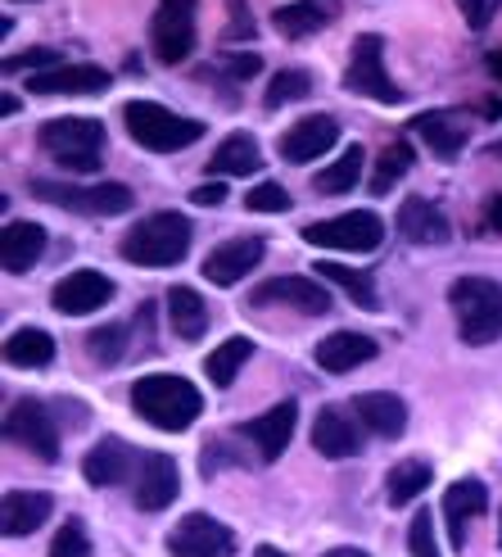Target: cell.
<instances>
[{"label": "cell", "mask_w": 502, "mask_h": 557, "mask_svg": "<svg viewBox=\"0 0 502 557\" xmlns=\"http://www.w3.org/2000/svg\"><path fill=\"white\" fill-rule=\"evenodd\" d=\"M294 426H299V404H294V399H286V404H276V408L259 412L254 422H244V426H240V435H244L249 444H254L263 462H272V458H281V454H286V444H290Z\"/></svg>", "instance_id": "2e32d148"}, {"label": "cell", "mask_w": 502, "mask_h": 557, "mask_svg": "<svg viewBox=\"0 0 502 557\" xmlns=\"http://www.w3.org/2000/svg\"><path fill=\"white\" fill-rule=\"evenodd\" d=\"M109 299H114V282H109L104 272H91V268L68 272L64 282H54V290H50V304H54L60 313H68V318L100 313Z\"/></svg>", "instance_id": "7c38bea8"}, {"label": "cell", "mask_w": 502, "mask_h": 557, "mask_svg": "<svg viewBox=\"0 0 502 557\" xmlns=\"http://www.w3.org/2000/svg\"><path fill=\"white\" fill-rule=\"evenodd\" d=\"M412 136H422L426 150L435 159H443V163L466 150V127L453 114H443V109H435V114H416L412 119Z\"/></svg>", "instance_id": "83f0119b"}, {"label": "cell", "mask_w": 502, "mask_h": 557, "mask_svg": "<svg viewBox=\"0 0 502 557\" xmlns=\"http://www.w3.org/2000/svg\"><path fill=\"white\" fill-rule=\"evenodd\" d=\"M407 553L412 557H443L439 544H435V521H430L426 508H416V517L407 525Z\"/></svg>", "instance_id": "60d3db41"}, {"label": "cell", "mask_w": 502, "mask_h": 557, "mask_svg": "<svg viewBox=\"0 0 502 557\" xmlns=\"http://www.w3.org/2000/svg\"><path fill=\"white\" fill-rule=\"evenodd\" d=\"M303 240L326 245V249H349V255H372V249H380V240H385V222L372 209H353V213L303 227Z\"/></svg>", "instance_id": "ba28073f"}, {"label": "cell", "mask_w": 502, "mask_h": 557, "mask_svg": "<svg viewBox=\"0 0 502 557\" xmlns=\"http://www.w3.org/2000/svg\"><path fill=\"white\" fill-rule=\"evenodd\" d=\"M249 354H254V341H249V336H231V341H222V345L204 358L209 381H213V385H231V381H236V372L249 363Z\"/></svg>", "instance_id": "e575fe53"}, {"label": "cell", "mask_w": 502, "mask_h": 557, "mask_svg": "<svg viewBox=\"0 0 502 557\" xmlns=\"http://www.w3.org/2000/svg\"><path fill=\"white\" fill-rule=\"evenodd\" d=\"M430 481H435V471H430L426 458H403L394 471H389L385 494H389V504H394V508H407V504H416V498L430 490Z\"/></svg>", "instance_id": "1f68e13d"}, {"label": "cell", "mask_w": 502, "mask_h": 557, "mask_svg": "<svg viewBox=\"0 0 502 557\" xmlns=\"http://www.w3.org/2000/svg\"><path fill=\"white\" fill-rule=\"evenodd\" d=\"M309 91H313V73L309 69H281V73H272L267 91H263V104L272 114V109H281L290 100H309Z\"/></svg>", "instance_id": "74e56055"}, {"label": "cell", "mask_w": 502, "mask_h": 557, "mask_svg": "<svg viewBox=\"0 0 502 557\" xmlns=\"http://www.w3.org/2000/svg\"><path fill=\"white\" fill-rule=\"evenodd\" d=\"M244 209H254V213H286L290 209V190L281 182H259L254 190L244 195Z\"/></svg>", "instance_id": "ab89813d"}, {"label": "cell", "mask_w": 502, "mask_h": 557, "mask_svg": "<svg viewBox=\"0 0 502 557\" xmlns=\"http://www.w3.org/2000/svg\"><path fill=\"white\" fill-rule=\"evenodd\" d=\"M362 422H353V417L344 408H322L317 422H313V449L322 458H357L362 454Z\"/></svg>", "instance_id": "ffe728a7"}, {"label": "cell", "mask_w": 502, "mask_h": 557, "mask_svg": "<svg viewBox=\"0 0 502 557\" xmlns=\"http://www.w3.org/2000/svg\"><path fill=\"white\" fill-rule=\"evenodd\" d=\"M498 544H502V525H498Z\"/></svg>", "instance_id": "db71d44e"}, {"label": "cell", "mask_w": 502, "mask_h": 557, "mask_svg": "<svg viewBox=\"0 0 502 557\" xmlns=\"http://www.w3.org/2000/svg\"><path fill=\"white\" fill-rule=\"evenodd\" d=\"M194 5L200 0H159L150 23V50L159 64H186L194 50Z\"/></svg>", "instance_id": "30bf717a"}, {"label": "cell", "mask_w": 502, "mask_h": 557, "mask_svg": "<svg viewBox=\"0 0 502 557\" xmlns=\"http://www.w3.org/2000/svg\"><path fill=\"white\" fill-rule=\"evenodd\" d=\"M362 182V146H349L340 159L330 163V169H322L317 177H313V186L322 190V195H344V190H353Z\"/></svg>", "instance_id": "8d00e7d4"}, {"label": "cell", "mask_w": 502, "mask_h": 557, "mask_svg": "<svg viewBox=\"0 0 502 557\" xmlns=\"http://www.w3.org/2000/svg\"><path fill=\"white\" fill-rule=\"evenodd\" d=\"M127 349H131V326H127V322H109V326H96L91 336H87V354L96 358L100 368H114V363H123V358H127Z\"/></svg>", "instance_id": "d590c367"}, {"label": "cell", "mask_w": 502, "mask_h": 557, "mask_svg": "<svg viewBox=\"0 0 502 557\" xmlns=\"http://www.w3.org/2000/svg\"><path fill=\"white\" fill-rule=\"evenodd\" d=\"M41 255H46V227H37V222H10L0 232V263H5L10 276L33 272Z\"/></svg>", "instance_id": "d4e9b609"}, {"label": "cell", "mask_w": 502, "mask_h": 557, "mask_svg": "<svg viewBox=\"0 0 502 557\" xmlns=\"http://www.w3.org/2000/svg\"><path fill=\"white\" fill-rule=\"evenodd\" d=\"M5 440L27 449L41 462H54L60 458V426L41 399H14L10 412H5Z\"/></svg>", "instance_id": "9c48e42d"}, {"label": "cell", "mask_w": 502, "mask_h": 557, "mask_svg": "<svg viewBox=\"0 0 502 557\" xmlns=\"http://www.w3.org/2000/svg\"><path fill=\"white\" fill-rule=\"evenodd\" d=\"M33 195L54 209H73L87 218H118L131 209V186L123 182H91V186H68V182H33Z\"/></svg>", "instance_id": "8992f818"}, {"label": "cell", "mask_w": 502, "mask_h": 557, "mask_svg": "<svg viewBox=\"0 0 502 557\" xmlns=\"http://www.w3.org/2000/svg\"><path fill=\"white\" fill-rule=\"evenodd\" d=\"M5 363L10 368H27V372L54 363V336H50V331H41V326L14 331V336L5 341Z\"/></svg>", "instance_id": "4dcf8cb0"}, {"label": "cell", "mask_w": 502, "mask_h": 557, "mask_svg": "<svg viewBox=\"0 0 502 557\" xmlns=\"http://www.w3.org/2000/svg\"><path fill=\"white\" fill-rule=\"evenodd\" d=\"M222 73H231V77H259V69H263V60H259V54H222Z\"/></svg>", "instance_id": "ee69618b"}, {"label": "cell", "mask_w": 502, "mask_h": 557, "mask_svg": "<svg viewBox=\"0 0 502 557\" xmlns=\"http://www.w3.org/2000/svg\"><path fill=\"white\" fill-rule=\"evenodd\" d=\"M340 141V123L330 114H309L281 132V159L286 163H313Z\"/></svg>", "instance_id": "9a60e30c"}, {"label": "cell", "mask_w": 502, "mask_h": 557, "mask_svg": "<svg viewBox=\"0 0 502 557\" xmlns=\"http://www.w3.org/2000/svg\"><path fill=\"white\" fill-rule=\"evenodd\" d=\"M167 553L173 557H236V535L209 512H186L173 535H167Z\"/></svg>", "instance_id": "8fae6325"}, {"label": "cell", "mask_w": 502, "mask_h": 557, "mask_svg": "<svg viewBox=\"0 0 502 557\" xmlns=\"http://www.w3.org/2000/svg\"><path fill=\"white\" fill-rule=\"evenodd\" d=\"M344 91H357L367 100H380V104H403V87L385 69V41L376 33H362L353 41V54H349V69H344Z\"/></svg>", "instance_id": "52a82bcc"}, {"label": "cell", "mask_w": 502, "mask_h": 557, "mask_svg": "<svg viewBox=\"0 0 502 557\" xmlns=\"http://www.w3.org/2000/svg\"><path fill=\"white\" fill-rule=\"evenodd\" d=\"M457 10H462V18L476 27V33H485V27L493 23V14L502 10V0H457Z\"/></svg>", "instance_id": "b9f144b4"}, {"label": "cell", "mask_w": 502, "mask_h": 557, "mask_svg": "<svg viewBox=\"0 0 502 557\" xmlns=\"http://www.w3.org/2000/svg\"><path fill=\"white\" fill-rule=\"evenodd\" d=\"M263 169V154H259V141L249 132H231L209 159V173L213 182H227V177H249Z\"/></svg>", "instance_id": "f1b7e54d"}, {"label": "cell", "mask_w": 502, "mask_h": 557, "mask_svg": "<svg viewBox=\"0 0 502 557\" xmlns=\"http://www.w3.org/2000/svg\"><path fill=\"white\" fill-rule=\"evenodd\" d=\"M222 200H227V182H204V186L190 190V205H200V209H213Z\"/></svg>", "instance_id": "bcb514c9"}, {"label": "cell", "mask_w": 502, "mask_h": 557, "mask_svg": "<svg viewBox=\"0 0 502 557\" xmlns=\"http://www.w3.org/2000/svg\"><path fill=\"white\" fill-rule=\"evenodd\" d=\"M254 557H286V553H281V548H272V544H263V548H259Z\"/></svg>", "instance_id": "816d5d0a"}, {"label": "cell", "mask_w": 502, "mask_h": 557, "mask_svg": "<svg viewBox=\"0 0 502 557\" xmlns=\"http://www.w3.org/2000/svg\"><path fill=\"white\" fill-rule=\"evenodd\" d=\"M340 10H344V0H294V5H281L272 14V27L281 37L299 41V37L322 33L326 23H335V18H340Z\"/></svg>", "instance_id": "603a6c76"}, {"label": "cell", "mask_w": 502, "mask_h": 557, "mask_svg": "<svg viewBox=\"0 0 502 557\" xmlns=\"http://www.w3.org/2000/svg\"><path fill=\"white\" fill-rule=\"evenodd\" d=\"M485 227H489L493 236H502V195H493V200L485 205Z\"/></svg>", "instance_id": "7dc6e473"}, {"label": "cell", "mask_w": 502, "mask_h": 557, "mask_svg": "<svg viewBox=\"0 0 502 557\" xmlns=\"http://www.w3.org/2000/svg\"><path fill=\"white\" fill-rule=\"evenodd\" d=\"M131 471V449L118 440V435H104L96 449L81 458V476H87V485L96 490H109V485H123Z\"/></svg>", "instance_id": "484cf974"}, {"label": "cell", "mask_w": 502, "mask_h": 557, "mask_svg": "<svg viewBox=\"0 0 502 557\" xmlns=\"http://www.w3.org/2000/svg\"><path fill=\"white\" fill-rule=\"evenodd\" d=\"M317 276H326V282L340 286V290L357 304V309H367V313L380 309V295H376V286H372V276H367V272L344 268V263H335V259H322V263H317Z\"/></svg>", "instance_id": "d6a6232c"}, {"label": "cell", "mask_w": 502, "mask_h": 557, "mask_svg": "<svg viewBox=\"0 0 502 557\" xmlns=\"http://www.w3.org/2000/svg\"><path fill=\"white\" fill-rule=\"evenodd\" d=\"M190 236H194L190 218L163 209V213H150V218L136 222V227L118 240V255L136 268H177L190 255Z\"/></svg>", "instance_id": "7a4b0ae2"}, {"label": "cell", "mask_w": 502, "mask_h": 557, "mask_svg": "<svg viewBox=\"0 0 502 557\" xmlns=\"http://www.w3.org/2000/svg\"><path fill=\"white\" fill-rule=\"evenodd\" d=\"M489 512V490L480 481H453L449 494H443V521H449V535H453V548L462 544L466 535V521H476Z\"/></svg>", "instance_id": "4316f807"}, {"label": "cell", "mask_w": 502, "mask_h": 557, "mask_svg": "<svg viewBox=\"0 0 502 557\" xmlns=\"http://www.w3.org/2000/svg\"><path fill=\"white\" fill-rule=\"evenodd\" d=\"M476 114H480V119H502V100H480Z\"/></svg>", "instance_id": "c3c4849f"}, {"label": "cell", "mask_w": 502, "mask_h": 557, "mask_svg": "<svg viewBox=\"0 0 502 557\" xmlns=\"http://www.w3.org/2000/svg\"><path fill=\"white\" fill-rule=\"evenodd\" d=\"M177 490H181L177 462L167 458V454H146L141 458V471H136V485H131L136 508H141V512H163L177 498Z\"/></svg>", "instance_id": "5bb4252c"}, {"label": "cell", "mask_w": 502, "mask_h": 557, "mask_svg": "<svg viewBox=\"0 0 502 557\" xmlns=\"http://www.w3.org/2000/svg\"><path fill=\"white\" fill-rule=\"evenodd\" d=\"M376 354H380V345H376L372 336H362V331H335V336H326V341L313 349L317 368L330 372V376H344V372H353V368H362V363H372Z\"/></svg>", "instance_id": "d6986e66"}, {"label": "cell", "mask_w": 502, "mask_h": 557, "mask_svg": "<svg viewBox=\"0 0 502 557\" xmlns=\"http://www.w3.org/2000/svg\"><path fill=\"white\" fill-rule=\"evenodd\" d=\"M457 336L466 345H493L502 341V286L493 276H462L449 290Z\"/></svg>", "instance_id": "277c9868"}, {"label": "cell", "mask_w": 502, "mask_h": 557, "mask_svg": "<svg viewBox=\"0 0 502 557\" xmlns=\"http://www.w3.org/2000/svg\"><path fill=\"white\" fill-rule=\"evenodd\" d=\"M267 255V240L263 236H236V240H222L213 255L204 259V282L213 286H236L254 272Z\"/></svg>", "instance_id": "4fadbf2b"}, {"label": "cell", "mask_w": 502, "mask_h": 557, "mask_svg": "<svg viewBox=\"0 0 502 557\" xmlns=\"http://www.w3.org/2000/svg\"><path fill=\"white\" fill-rule=\"evenodd\" d=\"M131 408H136V417H146V422L159 431H186V426L200 422L204 399L186 376L154 372V376H141L131 385Z\"/></svg>", "instance_id": "6da1fadb"}, {"label": "cell", "mask_w": 502, "mask_h": 557, "mask_svg": "<svg viewBox=\"0 0 502 557\" xmlns=\"http://www.w3.org/2000/svg\"><path fill=\"white\" fill-rule=\"evenodd\" d=\"M50 557H91V540H87V531H81V521H77V517H68L60 531H54V540H50Z\"/></svg>", "instance_id": "f35d334b"}, {"label": "cell", "mask_w": 502, "mask_h": 557, "mask_svg": "<svg viewBox=\"0 0 502 557\" xmlns=\"http://www.w3.org/2000/svg\"><path fill=\"white\" fill-rule=\"evenodd\" d=\"M412 163H416V150H412V141H394V146H385L380 150V159H376V173H372V182H367V190L376 195H389L399 182H403V173H412Z\"/></svg>", "instance_id": "836d02e7"}, {"label": "cell", "mask_w": 502, "mask_h": 557, "mask_svg": "<svg viewBox=\"0 0 502 557\" xmlns=\"http://www.w3.org/2000/svg\"><path fill=\"white\" fill-rule=\"evenodd\" d=\"M485 69H489L493 77H502V50H489V54H485Z\"/></svg>", "instance_id": "681fc988"}, {"label": "cell", "mask_w": 502, "mask_h": 557, "mask_svg": "<svg viewBox=\"0 0 502 557\" xmlns=\"http://www.w3.org/2000/svg\"><path fill=\"white\" fill-rule=\"evenodd\" d=\"M353 417L380 440H399L407 431V404L399 395H389V389H367V395H357Z\"/></svg>", "instance_id": "44dd1931"}, {"label": "cell", "mask_w": 502, "mask_h": 557, "mask_svg": "<svg viewBox=\"0 0 502 557\" xmlns=\"http://www.w3.org/2000/svg\"><path fill=\"white\" fill-rule=\"evenodd\" d=\"M485 159H498V163H502V141H493V146L485 150Z\"/></svg>", "instance_id": "f5cc1de1"}, {"label": "cell", "mask_w": 502, "mask_h": 557, "mask_svg": "<svg viewBox=\"0 0 502 557\" xmlns=\"http://www.w3.org/2000/svg\"><path fill=\"white\" fill-rule=\"evenodd\" d=\"M399 232L412 245H443L453 236V222H449V213H443L435 200L412 195V200H403V209H399Z\"/></svg>", "instance_id": "7402d4cb"}, {"label": "cell", "mask_w": 502, "mask_h": 557, "mask_svg": "<svg viewBox=\"0 0 502 557\" xmlns=\"http://www.w3.org/2000/svg\"><path fill=\"white\" fill-rule=\"evenodd\" d=\"M326 557H367V553H362V548H330Z\"/></svg>", "instance_id": "f907efd6"}, {"label": "cell", "mask_w": 502, "mask_h": 557, "mask_svg": "<svg viewBox=\"0 0 502 557\" xmlns=\"http://www.w3.org/2000/svg\"><path fill=\"white\" fill-rule=\"evenodd\" d=\"M227 14H231L227 37H240V41H249V37L259 33V27H254V14H249V5H244V0H227Z\"/></svg>", "instance_id": "7bdbcfd3"}, {"label": "cell", "mask_w": 502, "mask_h": 557, "mask_svg": "<svg viewBox=\"0 0 502 557\" xmlns=\"http://www.w3.org/2000/svg\"><path fill=\"white\" fill-rule=\"evenodd\" d=\"M249 299H254L259 309H267V304H286V309H294V313H326L330 309V295L317 282H309V276H272V282H263Z\"/></svg>", "instance_id": "ac0fdd59"}, {"label": "cell", "mask_w": 502, "mask_h": 557, "mask_svg": "<svg viewBox=\"0 0 502 557\" xmlns=\"http://www.w3.org/2000/svg\"><path fill=\"white\" fill-rule=\"evenodd\" d=\"M50 508H54V498L41 494V490H10L5 504H0V531H5L10 540L33 535L37 525H46Z\"/></svg>", "instance_id": "cb8c5ba5"}, {"label": "cell", "mask_w": 502, "mask_h": 557, "mask_svg": "<svg viewBox=\"0 0 502 557\" xmlns=\"http://www.w3.org/2000/svg\"><path fill=\"white\" fill-rule=\"evenodd\" d=\"M37 146L68 173H96L104 154V123L100 119H46L37 127Z\"/></svg>", "instance_id": "5b68a950"}, {"label": "cell", "mask_w": 502, "mask_h": 557, "mask_svg": "<svg viewBox=\"0 0 502 557\" xmlns=\"http://www.w3.org/2000/svg\"><path fill=\"white\" fill-rule=\"evenodd\" d=\"M167 322H173L181 341H200L209 331V304L200 299V290H190V286L167 290Z\"/></svg>", "instance_id": "f546056e"}, {"label": "cell", "mask_w": 502, "mask_h": 557, "mask_svg": "<svg viewBox=\"0 0 502 557\" xmlns=\"http://www.w3.org/2000/svg\"><path fill=\"white\" fill-rule=\"evenodd\" d=\"M27 91L33 96H91V91H109V73L96 64H60V69L27 73Z\"/></svg>", "instance_id": "e0dca14e"}, {"label": "cell", "mask_w": 502, "mask_h": 557, "mask_svg": "<svg viewBox=\"0 0 502 557\" xmlns=\"http://www.w3.org/2000/svg\"><path fill=\"white\" fill-rule=\"evenodd\" d=\"M123 127L141 150L150 154H177L186 146H194L204 136L200 119H181L173 109H163L154 100H127L123 104Z\"/></svg>", "instance_id": "3957f363"}, {"label": "cell", "mask_w": 502, "mask_h": 557, "mask_svg": "<svg viewBox=\"0 0 502 557\" xmlns=\"http://www.w3.org/2000/svg\"><path fill=\"white\" fill-rule=\"evenodd\" d=\"M33 64L60 69V54H54V50H27V54H10V60L0 64V69H5V73H18V69H33Z\"/></svg>", "instance_id": "f6af8a7d"}]
</instances>
